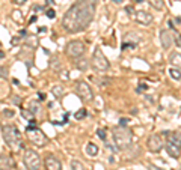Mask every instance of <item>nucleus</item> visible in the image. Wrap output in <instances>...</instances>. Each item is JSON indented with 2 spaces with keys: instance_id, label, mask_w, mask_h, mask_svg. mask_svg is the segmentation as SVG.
<instances>
[{
  "instance_id": "f257e3e1",
  "label": "nucleus",
  "mask_w": 181,
  "mask_h": 170,
  "mask_svg": "<svg viewBox=\"0 0 181 170\" xmlns=\"http://www.w3.org/2000/svg\"><path fill=\"white\" fill-rule=\"evenodd\" d=\"M97 11V0H77L63 14L62 27L68 33H78L87 29Z\"/></svg>"
},
{
  "instance_id": "f03ea898",
  "label": "nucleus",
  "mask_w": 181,
  "mask_h": 170,
  "mask_svg": "<svg viewBox=\"0 0 181 170\" xmlns=\"http://www.w3.org/2000/svg\"><path fill=\"white\" fill-rule=\"evenodd\" d=\"M113 141H115V146H118V149H121V150L128 149L133 143L131 129L127 126H116L113 129Z\"/></svg>"
},
{
  "instance_id": "7ed1b4c3",
  "label": "nucleus",
  "mask_w": 181,
  "mask_h": 170,
  "mask_svg": "<svg viewBox=\"0 0 181 170\" xmlns=\"http://www.w3.org/2000/svg\"><path fill=\"white\" fill-rule=\"evenodd\" d=\"M2 132H3V138L5 141L12 146V147H24V143L21 141V134H20V129L15 126V125H3L2 128Z\"/></svg>"
},
{
  "instance_id": "20e7f679",
  "label": "nucleus",
  "mask_w": 181,
  "mask_h": 170,
  "mask_svg": "<svg viewBox=\"0 0 181 170\" xmlns=\"http://www.w3.org/2000/svg\"><path fill=\"white\" fill-rule=\"evenodd\" d=\"M26 132H27V135H29V140H30L33 144L39 146V147H42V146H45V144L48 143L47 135H45L36 125H29V126L26 128Z\"/></svg>"
},
{
  "instance_id": "39448f33",
  "label": "nucleus",
  "mask_w": 181,
  "mask_h": 170,
  "mask_svg": "<svg viewBox=\"0 0 181 170\" xmlns=\"http://www.w3.org/2000/svg\"><path fill=\"white\" fill-rule=\"evenodd\" d=\"M23 162L27 170H39L41 168V156L33 149H26L23 155Z\"/></svg>"
},
{
  "instance_id": "423d86ee",
  "label": "nucleus",
  "mask_w": 181,
  "mask_h": 170,
  "mask_svg": "<svg viewBox=\"0 0 181 170\" xmlns=\"http://www.w3.org/2000/svg\"><path fill=\"white\" fill-rule=\"evenodd\" d=\"M92 66H94V69H97L98 72H104V71H107L109 69V60H107V57L103 54V51L100 50V48H95V51H94V54H92Z\"/></svg>"
},
{
  "instance_id": "0eeeda50",
  "label": "nucleus",
  "mask_w": 181,
  "mask_h": 170,
  "mask_svg": "<svg viewBox=\"0 0 181 170\" xmlns=\"http://www.w3.org/2000/svg\"><path fill=\"white\" fill-rule=\"evenodd\" d=\"M75 93H77L78 98H81V101H84V102L94 99L92 89H91V86H89L86 81H77V83H75Z\"/></svg>"
},
{
  "instance_id": "6e6552de",
  "label": "nucleus",
  "mask_w": 181,
  "mask_h": 170,
  "mask_svg": "<svg viewBox=\"0 0 181 170\" xmlns=\"http://www.w3.org/2000/svg\"><path fill=\"white\" fill-rule=\"evenodd\" d=\"M65 51L69 57H81L84 54V44L81 41H69L65 47Z\"/></svg>"
},
{
  "instance_id": "1a4fd4ad",
  "label": "nucleus",
  "mask_w": 181,
  "mask_h": 170,
  "mask_svg": "<svg viewBox=\"0 0 181 170\" xmlns=\"http://www.w3.org/2000/svg\"><path fill=\"white\" fill-rule=\"evenodd\" d=\"M146 146L151 152H160L161 147H163V140H161V135L160 134H152L148 141H146Z\"/></svg>"
},
{
  "instance_id": "9d476101",
  "label": "nucleus",
  "mask_w": 181,
  "mask_h": 170,
  "mask_svg": "<svg viewBox=\"0 0 181 170\" xmlns=\"http://www.w3.org/2000/svg\"><path fill=\"white\" fill-rule=\"evenodd\" d=\"M140 42V36L137 35V33H134V32H130V33H127L125 35V41H124V44H122V50H127V48H136V45Z\"/></svg>"
},
{
  "instance_id": "9b49d317",
  "label": "nucleus",
  "mask_w": 181,
  "mask_h": 170,
  "mask_svg": "<svg viewBox=\"0 0 181 170\" xmlns=\"http://www.w3.org/2000/svg\"><path fill=\"white\" fill-rule=\"evenodd\" d=\"M134 18H136V21L139 24H143V26H148V24L152 23V15L149 12H146V11H136Z\"/></svg>"
},
{
  "instance_id": "f8f14e48",
  "label": "nucleus",
  "mask_w": 181,
  "mask_h": 170,
  "mask_svg": "<svg viewBox=\"0 0 181 170\" xmlns=\"http://www.w3.org/2000/svg\"><path fill=\"white\" fill-rule=\"evenodd\" d=\"M44 165H45L47 170H62V164H60V161H59L54 155H48V156H45Z\"/></svg>"
},
{
  "instance_id": "ddd939ff",
  "label": "nucleus",
  "mask_w": 181,
  "mask_h": 170,
  "mask_svg": "<svg viewBox=\"0 0 181 170\" xmlns=\"http://www.w3.org/2000/svg\"><path fill=\"white\" fill-rule=\"evenodd\" d=\"M160 41H161V47L164 50H167V48H170V45L173 42V35L169 30H161L160 32Z\"/></svg>"
},
{
  "instance_id": "4468645a",
  "label": "nucleus",
  "mask_w": 181,
  "mask_h": 170,
  "mask_svg": "<svg viewBox=\"0 0 181 170\" xmlns=\"http://www.w3.org/2000/svg\"><path fill=\"white\" fill-rule=\"evenodd\" d=\"M169 62H170L172 68L181 69V53H178V51L170 53V56H169Z\"/></svg>"
},
{
  "instance_id": "2eb2a0df",
  "label": "nucleus",
  "mask_w": 181,
  "mask_h": 170,
  "mask_svg": "<svg viewBox=\"0 0 181 170\" xmlns=\"http://www.w3.org/2000/svg\"><path fill=\"white\" fill-rule=\"evenodd\" d=\"M164 147H166V152H167L172 158H178V156L181 155V147H178V146H173V144H170V143L166 141Z\"/></svg>"
},
{
  "instance_id": "dca6fc26",
  "label": "nucleus",
  "mask_w": 181,
  "mask_h": 170,
  "mask_svg": "<svg viewBox=\"0 0 181 170\" xmlns=\"http://www.w3.org/2000/svg\"><path fill=\"white\" fill-rule=\"evenodd\" d=\"M12 161L8 155H0V170H11Z\"/></svg>"
},
{
  "instance_id": "f3484780",
  "label": "nucleus",
  "mask_w": 181,
  "mask_h": 170,
  "mask_svg": "<svg viewBox=\"0 0 181 170\" xmlns=\"http://www.w3.org/2000/svg\"><path fill=\"white\" fill-rule=\"evenodd\" d=\"M167 143L181 147V134H179V132H170V134L167 135Z\"/></svg>"
},
{
  "instance_id": "a211bd4d",
  "label": "nucleus",
  "mask_w": 181,
  "mask_h": 170,
  "mask_svg": "<svg viewBox=\"0 0 181 170\" xmlns=\"http://www.w3.org/2000/svg\"><path fill=\"white\" fill-rule=\"evenodd\" d=\"M86 153L89 155V156H95L97 153H98V146L95 144V143H92V141H89L87 144H86Z\"/></svg>"
},
{
  "instance_id": "6ab92c4d",
  "label": "nucleus",
  "mask_w": 181,
  "mask_h": 170,
  "mask_svg": "<svg viewBox=\"0 0 181 170\" xmlns=\"http://www.w3.org/2000/svg\"><path fill=\"white\" fill-rule=\"evenodd\" d=\"M148 3H149L154 9H157V11H161V9L164 8V2H163V0H148Z\"/></svg>"
},
{
  "instance_id": "aec40b11",
  "label": "nucleus",
  "mask_w": 181,
  "mask_h": 170,
  "mask_svg": "<svg viewBox=\"0 0 181 170\" xmlns=\"http://www.w3.org/2000/svg\"><path fill=\"white\" fill-rule=\"evenodd\" d=\"M51 92H53L54 98H62L63 93H65V89H63V86H54V87L51 89Z\"/></svg>"
},
{
  "instance_id": "412c9836",
  "label": "nucleus",
  "mask_w": 181,
  "mask_h": 170,
  "mask_svg": "<svg viewBox=\"0 0 181 170\" xmlns=\"http://www.w3.org/2000/svg\"><path fill=\"white\" fill-rule=\"evenodd\" d=\"M169 75H170L173 80H176V81L181 80V71L176 69V68H170V69H169Z\"/></svg>"
},
{
  "instance_id": "4be33fe9",
  "label": "nucleus",
  "mask_w": 181,
  "mask_h": 170,
  "mask_svg": "<svg viewBox=\"0 0 181 170\" xmlns=\"http://www.w3.org/2000/svg\"><path fill=\"white\" fill-rule=\"evenodd\" d=\"M12 20L14 21H18V23H21L23 21V12L21 11H12Z\"/></svg>"
},
{
  "instance_id": "5701e85b",
  "label": "nucleus",
  "mask_w": 181,
  "mask_h": 170,
  "mask_svg": "<svg viewBox=\"0 0 181 170\" xmlns=\"http://www.w3.org/2000/svg\"><path fill=\"white\" fill-rule=\"evenodd\" d=\"M29 108H30V113L36 114V113L39 111V104H38L36 101H30V102H29Z\"/></svg>"
},
{
  "instance_id": "b1692460",
  "label": "nucleus",
  "mask_w": 181,
  "mask_h": 170,
  "mask_svg": "<svg viewBox=\"0 0 181 170\" xmlns=\"http://www.w3.org/2000/svg\"><path fill=\"white\" fill-rule=\"evenodd\" d=\"M71 168H72V170H84L83 164H81L78 159H72V161H71Z\"/></svg>"
},
{
  "instance_id": "393cba45",
  "label": "nucleus",
  "mask_w": 181,
  "mask_h": 170,
  "mask_svg": "<svg viewBox=\"0 0 181 170\" xmlns=\"http://www.w3.org/2000/svg\"><path fill=\"white\" fill-rule=\"evenodd\" d=\"M86 114H87V110L86 108H80L75 114H74V117L77 119V120H80V119H83V117H86Z\"/></svg>"
},
{
  "instance_id": "a878e982",
  "label": "nucleus",
  "mask_w": 181,
  "mask_h": 170,
  "mask_svg": "<svg viewBox=\"0 0 181 170\" xmlns=\"http://www.w3.org/2000/svg\"><path fill=\"white\" fill-rule=\"evenodd\" d=\"M97 134H98V137H100L101 140H106V137H107V129H106V128H100V129L97 131Z\"/></svg>"
},
{
  "instance_id": "bb28decb",
  "label": "nucleus",
  "mask_w": 181,
  "mask_h": 170,
  "mask_svg": "<svg viewBox=\"0 0 181 170\" xmlns=\"http://www.w3.org/2000/svg\"><path fill=\"white\" fill-rule=\"evenodd\" d=\"M14 114H15L14 110H9V108H5V110H3V116H6V117H14Z\"/></svg>"
},
{
  "instance_id": "cd10ccee",
  "label": "nucleus",
  "mask_w": 181,
  "mask_h": 170,
  "mask_svg": "<svg viewBox=\"0 0 181 170\" xmlns=\"http://www.w3.org/2000/svg\"><path fill=\"white\" fill-rule=\"evenodd\" d=\"M77 68H78V69H86V68H87V60H80V62L77 63Z\"/></svg>"
},
{
  "instance_id": "c85d7f7f",
  "label": "nucleus",
  "mask_w": 181,
  "mask_h": 170,
  "mask_svg": "<svg viewBox=\"0 0 181 170\" xmlns=\"http://www.w3.org/2000/svg\"><path fill=\"white\" fill-rule=\"evenodd\" d=\"M21 114H23L26 119H29V120H32V117H33V113H29L27 110H21Z\"/></svg>"
},
{
  "instance_id": "c756f323",
  "label": "nucleus",
  "mask_w": 181,
  "mask_h": 170,
  "mask_svg": "<svg viewBox=\"0 0 181 170\" xmlns=\"http://www.w3.org/2000/svg\"><path fill=\"white\" fill-rule=\"evenodd\" d=\"M173 38H175L173 41L176 42V45H178V47H181V35H179L178 32H175V35H173Z\"/></svg>"
},
{
  "instance_id": "7c9ffc66",
  "label": "nucleus",
  "mask_w": 181,
  "mask_h": 170,
  "mask_svg": "<svg viewBox=\"0 0 181 170\" xmlns=\"http://www.w3.org/2000/svg\"><path fill=\"white\" fill-rule=\"evenodd\" d=\"M47 17H48V18H54V17H56L54 9H48V11H47Z\"/></svg>"
},
{
  "instance_id": "2f4dec72",
  "label": "nucleus",
  "mask_w": 181,
  "mask_h": 170,
  "mask_svg": "<svg viewBox=\"0 0 181 170\" xmlns=\"http://www.w3.org/2000/svg\"><path fill=\"white\" fill-rule=\"evenodd\" d=\"M119 123H121L119 126H127V123H128V119H125V117H122V119L119 120Z\"/></svg>"
},
{
  "instance_id": "473e14b6",
  "label": "nucleus",
  "mask_w": 181,
  "mask_h": 170,
  "mask_svg": "<svg viewBox=\"0 0 181 170\" xmlns=\"http://www.w3.org/2000/svg\"><path fill=\"white\" fill-rule=\"evenodd\" d=\"M146 89H148V86H146V84H139L137 92H142V90H146Z\"/></svg>"
},
{
  "instance_id": "72a5a7b5",
  "label": "nucleus",
  "mask_w": 181,
  "mask_h": 170,
  "mask_svg": "<svg viewBox=\"0 0 181 170\" xmlns=\"http://www.w3.org/2000/svg\"><path fill=\"white\" fill-rule=\"evenodd\" d=\"M148 170H163V168H160V167H157V165H154V164H149V165H148Z\"/></svg>"
},
{
  "instance_id": "f704fd0d",
  "label": "nucleus",
  "mask_w": 181,
  "mask_h": 170,
  "mask_svg": "<svg viewBox=\"0 0 181 170\" xmlns=\"http://www.w3.org/2000/svg\"><path fill=\"white\" fill-rule=\"evenodd\" d=\"M125 12H130V14H136L133 6H127V8H125Z\"/></svg>"
},
{
  "instance_id": "c9c22d12",
  "label": "nucleus",
  "mask_w": 181,
  "mask_h": 170,
  "mask_svg": "<svg viewBox=\"0 0 181 170\" xmlns=\"http://www.w3.org/2000/svg\"><path fill=\"white\" fill-rule=\"evenodd\" d=\"M38 99H39V101H44V99H45V93H44V92H39V93H38Z\"/></svg>"
},
{
  "instance_id": "e433bc0d",
  "label": "nucleus",
  "mask_w": 181,
  "mask_h": 170,
  "mask_svg": "<svg viewBox=\"0 0 181 170\" xmlns=\"http://www.w3.org/2000/svg\"><path fill=\"white\" fill-rule=\"evenodd\" d=\"M14 2H15L17 5H24V3H26V0H14Z\"/></svg>"
},
{
  "instance_id": "4c0bfd02",
  "label": "nucleus",
  "mask_w": 181,
  "mask_h": 170,
  "mask_svg": "<svg viewBox=\"0 0 181 170\" xmlns=\"http://www.w3.org/2000/svg\"><path fill=\"white\" fill-rule=\"evenodd\" d=\"M17 42H20V38H14V39H12V45H15Z\"/></svg>"
},
{
  "instance_id": "58836bf2",
  "label": "nucleus",
  "mask_w": 181,
  "mask_h": 170,
  "mask_svg": "<svg viewBox=\"0 0 181 170\" xmlns=\"http://www.w3.org/2000/svg\"><path fill=\"white\" fill-rule=\"evenodd\" d=\"M112 2H113V3H116V5H121V3L124 2V0H112Z\"/></svg>"
},
{
  "instance_id": "ea45409f",
  "label": "nucleus",
  "mask_w": 181,
  "mask_h": 170,
  "mask_svg": "<svg viewBox=\"0 0 181 170\" xmlns=\"http://www.w3.org/2000/svg\"><path fill=\"white\" fill-rule=\"evenodd\" d=\"M169 26H170V29H173L175 26H173V23H172V20H169Z\"/></svg>"
},
{
  "instance_id": "a19ab883",
  "label": "nucleus",
  "mask_w": 181,
  "mask_h": 170,
  "mask_svg": "<svg viewBox=\"0 0 181 170\" xmlns=\"http://www.w3.org/2000/svg\"><path fill=\"white\" fill-rule=\"evenodd\" d=\"M2 57H5V53H3L2 50H0V59H2Z\"/></svg>"
},
{
  "instance_id": "79ce46f5",
  "label": "nucleus",
  "mask_w": 181,
  "mask_h": 170,
  "mask_svg": "<svg viewBox=\"0 0 181 170\" xmlns=\"http://www.w3.org/2000/svg\"><path fill=\"white\" fill-rule=\"evenodd\" d=\"M53 3V0H47V5H51Z\"/></svg>"
},
{
  "instance_id": "37998d69",
  "label": "nucleus",
  "mask_w": 181,
  "mask_h": 170,
  "mask_svg": "<svg viewBox=\"0 0 181 170\" xmlns=\"http://www.w3.org/2000/svg\"><path fill=\"white\" fill-rule=\"evenodd\" d=\"M134 2H137V3H142V0H134Z\"/></svg>"
},
{
  "instance_id": "c03bdc74",
  "label": "nucleus",
  "mask_w": 181,
  "mask_h": 170,
  "mask_svg": "<svg viewBox=\"0 0 181 170\" xmlns=\"http://www.w3.org/2000/svg\"><path fill=\"white\" fill-rule=\"evenodd\" d=\"M179 170H181V168H179Z\"/></svg>"
}]
</instances>
